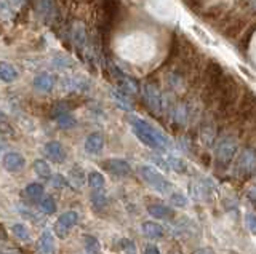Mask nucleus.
<instances>
[{
	"mask_svg": "<svg viewBox=\"0 0 256 254\" xmlns=\"http://www.w3.org/2000/svg\"><path fill=\"white\" fill-rule=\"evenodd\" d=\"M238 101V85L234 77L226 75L221 86L218 101H216V114L220 117H229L230 114L236 112Z\"/></svg>",
	"mask_w": 256,
	"mask_h": 254,
	"instance_id": "1",
	"label": "nucleus"
},
{
	"mask_svg": "<svg viewBox=\"0 0 256 254\" xmlns=\"http://www.w3.org/2000/svg\"><path fill=\"white\" fill-rule=\"evenodd\" d=\"M140 174H141V178L146 181V184L154 190H157L158 194H168L173 187L172 182H168L162 174L154 168V166L142 165L140 168Z\"/></svg>",
	"mask_w": 256,
	"mask_h": 254,
	"instance_id": "2",
	"label": "nucleus"
},
{
	"mask_svg": "<svg viewBox=\"0 0 256 254\" xmlns=\"http://www.w3.org/2000/svg\"><path fill=\"white\" fill-rule=\"evenodd\" d=\"M254 114H256V94L250 90H246L236 109L234 118L238 123H245L246 120L253 118Z\"/></svg>",
	"mask_w": 256,
	"mask_h": 254,
	"instance_id": "3",
	"label": "nucleus"
},
{
	"mask_svg": "<svg viewBox=\"0 0 256 254\" xmlns=\"http://www.w3.org/2000/svg\"><path fill=\"white\" fill-rule=\"evenodd\" d=\"M256 173V152L253 150H245V152L238 157L236 163L234 174L238 179H248Z\"/></svg>",
	"mask_w": 256,
	"mask_h": 254,
	"instance_id": "4",
	"label": "nucleus"
},
{
	"mask_svg": "<svg viewBox=\"0 0 256 254\" xmlns=\"http://www.w3.org/2000/svg\"><path fill=\"white\" fill-rule=\"evenodd\" d=\"M134 128H136V133H138L140 139H142L148 146H150V147H164L166 144L165 138H162L160 134H157L154 130L150 128V126H148L144 122H136Z\"/></svg>",
	"mask_w": 256,
	"mask_h": 254,
	"instance_id": "5",
	"label": "nucleus"
},
{
	"mask_svg": "<svg viewBox=\"0 0 256 254\" xmlns=\"http://www.w3.org/2000/svg\"><path fill=\"white\" fill-rule=\"evenodd\" d=\"M77 221H78V213L77 211L62 213L61 216L58 218V221H56V224H54V232L58 234V237L64 238L72 229H74V226L77 224Z\"/></svg>",
	"mask_w": 256,
	"mask_h": 254,
	"instance_id": "6",
	"label": "nucleus"
},
{
	"mask_svg": "<svg viewBox=\"0 0 256 254\" xmlns=\"http://www.w3.org/2000/svg\"><path fill=\"white\" fill-rule=\"evenodd\" d=\"M236 154V144L229 139H222L216 147V160L221 166H228Z\"/></svg>",
	"mask_w": 256,
	"mask_h": 254,
	"instance_id": "7",
	"label": "nucleus"
},
{
	"mask_svg": "<svg viewBox=\"0 0 256 254\" xmlns=\"http://www.w3.org/2000/svg\"><path fill=\"white\" fill-rule=\"evenodd\" d=\"M102 168L112 173V174H117V176H130L132 174V168L125 160H106L102 163Z\"/></svg>",
	"mask_w": 256,
	"mask_h": 254,
	"instance_id": "8",
	"label": "nucleus"
},
{
	"mask_svg": "<svg viewBox=\"0 0 256 254\" xmlns=\"http://www.w3.org/2000/svg\"><path fill=\"white\" fill-rule=\"evenodd\" d=\"M37 251H38V254H54L56 253L54 235L50 232V230H45V232L40 235L38 242H37Z\"/></svg>",
	"mask_w": 256,
	"mask_h": 254,
	"instance_id": "9",
	"label": "nucleus"
},
{
	"mask_svg": "<svg viewBox=\"0 0 256 254\" xmlns=\"http://www.w3.org/2000/svg\"><path fill=\"white\" fill-rule=\"evenodd\" d=\"M24 166V158L22 155L16 154V152H10L4 157V168L10 173H18L22 170Z\"/></svg>",
	"mask_w": 256,
	"mask_h": 254,
	"instance_id": "10",
	"label": "nucleus"
},
{
	"mask_svg": "<svg viewBox=\"0 0 256 254\" xmlns=\"http://www.w3.org/2000/svg\"><path fill=\"white\" fill-rule=\"evenodd\" d=\"M173 230H174V234L178 237H186V235H190L194 230H197V226H196V222H192L190 219L181 218V219H178L174 222Z\"/></svg>",
	"mask_w": 256,
	"mask_h": 254,
	"instance_id": "11",
	"label": "nucleus"
},
{
	"mask_svg": "<svg viewBox=\"0 0 256 254\" xmlns=\"http://www.w3.org/2000/svg\"><path fill=\"white\" fill-rule=\"evenodd\" d=\"M142 234L148 238H150V240H158V238L164 237L165 232H164L162 226L157 224V222L146 221V222H142Z\"/></svg>",
	"mask_w": 256,
	"mask_h": 254,
	"instance_id": "12",
	"label": "nucleus"
},
{
	"mask_svg": "<svg viewBox=\"0 0 256 254\" xmlns=\"http://www.w3.org/2000/svg\"><path fill=\"white\" fill-rule=\"evenodd\" d=\"M244 27H245V19L234 18V19L229 21V24L226 26V29L222 30V34H224V37H228V38H234V37H237L240 32H242Z\"/></svg>",
	"mask_w": 256,
	"mask_h": 254,
	"instance_id": "13",
	"label": "nucleus"
},
{
	"mask_svg": "<svg viewBox=\"0 0 256 254\" xmlns=\"http://www.w3.org/2000/svg\"><path fill=\"white\" fill-rule=\"evenodd\" d=\"M45 154L48 155V158H52L56 163H61L64 158H66V154H64L60 142H48L45 147Z\"/></svg>",
	"mask_w": 256,
	"mask_h": 254,
	"instance_id": "14",
	"label": "nucleus"
},
{
	"mask_svg": "<svg viewBox=\"0 0 256 254\" xmlns=\"http://www.w3.org/2000/svg\"><path fill=\"white\" fill-rule=\"evenodd\" d=\"M148 211L150 216L156 219H172V216H173L172 208H168L165 205H149Z\"/></svg>",
	"mask_w": 256,
	"mask_h": 254,
	"instance_id": "15",
	"label": "nucleus"
},
{
	"mask_svg": "<svg viewBox=\"0 0 256 254\" xmlns=\"http://www.w3.org/2000/svg\"><path fill=\"white\" fill-rule=\"evenodd\" d=\"M88 184H90L92 192H102L104 186H106V181H104V176L98 171H92L88 174Z\"/></svg>",
	"mask_w": 256,
	"mask_h": 254,
	"instance_id": "16",
	"label": "nucleus"
},
{
	"mask_svg": "<svg viewBox=\"0 0 256 254\" xmlns=\"http://www.w3.org/2000/svg\"><path fill=\"white\" fill-rule=\"evenodd\" d=\"M44 186L38 184V182H30V184L26 186V189H24V194H26L28 198H30V200H42L44 198Z\"/></svg>",
	"mask_w": 256,
	"mask_h": 254,
	"instance_id": "17",
	"label": "nucleus"
},
{
	"mask_svg": "<svg viewBox=\"0 0 256 254\" xmlns=\"http://www.w3.org/2000/svg\"><path fill=\"white\" fill-rule=\"evenodd\" d=\"M69 181H70V184L74 189H82L84 184H85V174L82 171V168L80 166H74V168L70 170L69 173Z\"/></svg>",
	"mask_w": 256,
	"mask_h": 254,
	"instance_id": "18",
	"label": "nucleus"
},
{
	"mask_svg": "<svg viewBox=\"0 0 256 254\" xmlns=\"http://www.w3.org/2000/svg\"><path fill=\"white\" fill-rule=\"evenodd\" d=\"M102 144L104 142H102V138L100 136V134H92V136H88L85 147L90 154H100L101 149H102Z\"/></svg>",
	"mask_w": 256,
	"mask_h": 254,
	"instance_id": "19",
	"label": "nucleus"
},
{
	"mask_svg": "<svg viewBox=\"0 0 256 254\" xmlns=\"http://www.w3.org/2000/svg\"><path fill=\"white\" fill-rule=\"evenodd\" d=\"M12 234L21 242H29L30 240V232L26 224H21V222H16L12 226Z\"/></svg>",
	"mask_w": 256,
	"mask_h": 254,
	"instance_id": "20",
	"label": "nucleus"
},
{
	"mask_svg": "<svg viewBox=\"0 0 256 254\" xmlns=\"http://www.w3.org/2000/svg\"><path fill=\"white\" fill-rule=\"evenodd\" d=\"M34 171L38 178H42V179H50L52 178V170H50V166H48L46 162L44 160H36L34 162Z\"/></svg>",
	"mask_w": 256,
	"mask_h": 254,
	"instance_id": "21",
	"label": "nucleus"
},
{
	"mask_svg": "<svg viewBox=\"0 0 256 254\" xmlns=\"http://www.w3.org/2000/svg\"><path fill=\"white\" fill-rule=\"evenodd\" d=\"M84 246H85V251H86L88 254H101V245H100V242L96 240L94 237H92V235H86V237H85Z\"/></svg>",
	"mask_w": 256,
	"mask_h": 254,
	"instance_id": "22",
	"label": "nucleus"
},
{
	"mask_svg": "<svg viewBox=\"0 0 256 254\" xmlns=\"http://www.w3.org/2000/svg\"><path fill=\"white\" fill-rule=\"evenodd\" d=\"M224 13H226V6H222V5H216V6H212L210 10H206L204 13V18L205 19H218L221 16H224Z\"/></svg>",
	"mask_w": 256,
	"mask_h": 254,
	"instance_id": "23",
	"label": "nucleus"
},
{
	"mask_svg": "<svg viewBox=\"0 0 256 254\" xmlns=\"http://www.w3.org/2000/svg\"><path fill=\"white\" fill-rule=\"evenodd\" d=\"M40 208H42L46 214H54L56 210H58L52 197H44L42 200H40Z\"/></svg>",
	"mask_w": 256,
	"mask_h": 254,
	"instance_id": "24",
	"label": "nucleus"
},
{
	"mask_svg": "<svg viewBox=\"0 0 256 254\" xmlns=\"http://www.w3.org/2000/svg\"><path fill=\"white\" fill-rule=\"evenodd\" d=\"M120 248H122L125 254H136V245L130 238H124V240L120 242Z\"/></svg>",
	"mask_w": 256,
	"mask_h": 254,
	"instance_id": "25",
	"label": "nucleus"
},
{
	"mask_svg": "<svg viewBox=\"0 0 256 254\" xmlns=\"http://www.w3.org/2000/svg\"><path fill=\"white\" fill-rule=\"evenodd\" d=\"M245 226L253 235H256V214H253V213L245 214Z\"/></svg>",
	"mask_w": 256,
	"mask_h": 254,
	"instance_id": "26",
	"label": "nucleus"
},
{
	"mask_svg": "<svg viewBox=\"0 0 256 254\" xmlns=\"http://www.w3.org/2000/svg\"><path fill=\"white\" fill-rule=\"evenodd\" d=\"M92 200H93V205L98 206V208H102L104 205H106V195H104V190L102 192H92Z\"/></svg>",
	"mask_w": 256,
	"mask_h": 254,
	"instance_id": "27",
	"label": "nucleus"
},
{
	"mask_svg": "<svg viewBox=\"0 0 256 254\" xmlns=\"http://www.w3.org/2000/svg\"><path fill=\"white\" fill-rule=\"evenodd\" d=\"M170 166L172 168L176 171V173H184L188 170V166H186V163H184L181 158H170Z\"/></svg>",
	"mask_w": 256,
	"mask_h": 254,
	"instance_id": "28",
	"label": "nucleus"
},
{
	"mask_svg": "<svg viewBox=\"0 0 256 254\" xmlns=\"http://www.w3.org/2000/svg\"><path fill=\"white\" fill-rule=\"evenodd\" d=\"M172 203L174 206H180V208H184L188 205V198L184 197L182 194H173L172 195Z\"/></svg>",
	"mask_w": 256,
	"mask_h": 254,
	"instance_id": "29",
	"label": "nucleus"
},
{
	"mask_svg": "<svg viewBox=\"0 0 256 254\" xmlns=\"http://www.w3.org/2000/svg\"><path fill=\"white\" fill-rule=\"evenodd\" d=\"M184 3H186L188 6H190V8H194V10H197V8H200V0H184Z\"/></svg>",
	"mask_w": 256,
	"mask_h": 254,
	"instance_id": "30",
	"label": "nucleus"
},
{
	"mask_svg": "<svg viewBox=\"0 0 256 254\" xmlns=\"http://www.w3.org/2000/svg\"><path fill=\"white\" fill-rule=\"evenodd\" d=\"M144 254H160V251H158L157 246H154V245H148V246H146V251H144Z\"/></svg>",
	"mask_w": 256,
	"mask_h": 254,
	"instance_id": "31",
	"label": "nucleus"
},
{
	"mask_svg": "<svg viewBox=\"0 0 256 254\" xmlns=\"http://www.w3.org/2000/svg\"><path fill=\"white\" fill-rule=\"evenodd\" d=\"M194 254H214L210 248H198L194 251Z\"/></svg>",
	"mask_w": 256,
	"mask_h": 254,
	"instance_id": "32",
	"label": "nucleus"
},
{
	"mask_svg": "<svg viewBox=\"0 0 256 254\" xmlns=\"http://www.w3.org/2000/svg\"><path fill=\"white\" fill-rule=\"evenodd\" d=\"M254 126H256V114H254Z\"/></svg>",
	"mask_w": 256,
	"mask_h": 254,
	"instance_id": "33",
	"label": "nucleus"
},
{
	"mask_svg": "<svg viewBox=\"0 0 256 254\" xmlns=\"http://www.w3.org/2000/svg\"><path fill=\"white\" fill-rule=\"evenodd\" d=\"M62 2H66V0H62Z\"/></svg>",
	"mask_w": 256,
	"mask_h": 254,
	"instance_id": "34",
	"label": "nucleus"
}]
</instances>
